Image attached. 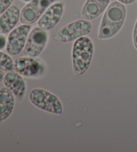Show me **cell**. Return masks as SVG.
Masks as SVG:
<instances>
[{
  "label": "cell",
  "mask_w": 137,
  "mask_h": 152,
  "mask_svg": "<svg viewBox=\"0 0 137 152\" xmlns=\"http://www.w3.org/2000/svg\"><path fill=\"white\" fill-rule=\"evenodd\" d=\"M126 18V7L120 1H113L102 18L98 31L100 39L112 38L122 27Z\"/></svg>",
  "instance_id": "obj_1"
},
{
  "label": "cell",
  "mask_w": 137,
  "mask_h": 152,
  "mask_svg": "<svg viewBox=\"0 0 137 152\" xmlns=\"http://www.w3.org/2000/svg\"><path fill=\"white\" fill-rule=\"evenodd\" d=\"M94 46L88 37L82 36L73 44L72 58L74 75L80 76L88 70L93 56Z\"/></svg>",
  "instance_id": "obj_2"
},
{
  "label": "cell",
  "mask_w": 137,
  "mask_h": 152,
  "mask_svg": "<svg viewBox=\"0 0 137 152\" xmlns=\"http://www.w3.org/2000/svg\"><path fill=\"white\" fill-rule=\"evenodd\" d=\"M29 99L34 106L44 111L62 115V104L57 96L43 88H34L29 95Z\"/></svg>",
  "instance_id": "obj_3"
},
{
  "label": "cell",
  "mask_w": 137,
  "mask_h": 152,
  "mask_svg": "<svg viewBox=\"0 0 137 152\" xmlns=\"http://www.w3.org/2000/svg\"><path fill=\"white\" fill-rule=\"evenodd\" d=\"M92 30V23L87 20H78L62 28L55 36V40L62 43L76 40L88 34Z\"/></svg>",
  "instance_id": "obj_4"
},
{
  "label": "cell",
  "mask_w": 137,
  "mask_h": 152,
  "mask_svg": "<svg viewBox=\"0 0 137 152\" xmlns=\"http://www.w3.org/2000/svg\"><path fill=\"white\" fill-rule=\"evenodd\" d=\"M14 69L20 75L26 77H41L45 72L43 62L31 56H22L15 59Z\"/></svg>",
  "instance_id": "obj_5"
},
{
  "label": "cell",
  "mask_w": 137,
  "mask_h": 152,
  "mask_svg": "<svg viewBox=\"0 0 137 152\" xmlns=\"http://www.w3.org/2000/svg\"><path fill=\"white\" fill-rule=\"evenodd\" d=\"M48 39V34L39 27L34 28L29 34L23 50L25 55L38 57L44 50Z\"/></svg>",
  "instance_id": "obj_6"
},
{
  "label": "cell",
  "mask_w": 137,
  "mask_h": 152,
  "mask_svg": "<svg viewBox=\"0 0 137 152\" xmlns=\"http://www.w3.org/2000/svg\"><path fill=\"white\" fill-rule=\"evenodd\" d=\"M31 26L23 24L14 29L7 37L6 44V51L12 56L19 54L24 48Z\"/></svg>",
  "instance_id": "obj_7"
},
{
  "label": "cell",
  "mask_w": 137,
  "mask_h": 152,
  "mask_svg": "<svg viewBox=\"0 0 137 152\" xmlns=\"http://www.w3.org/2000/svg\"><path fill=\"white\" fill-rule=\"evenodd\" d=\"M52 4L51 0H31L21 11V23L28 25L33 24L38 21Z\"/></svg>",
  "instance_id": "obj_8"
},
{
  "label": "cell",
  "mask_w": 137,
  "mask_h": 152,
  "mask_svg": "<svg viewBox=\"0 0 137 152\" xmlns=\"http://www.w3.org/2000/svg\"><path fill=\"white\" fill-rule=\"evenodd\" d=\"M64 5L62 2H58L51 5L44 12L38 21V26L46 31L50 30L60 22L64 12Z\"/></svg>",
  "instance_id": "obj_9"
},
{
  "label": "cell",
  "mask_w": 137,
  "mask_h": 152,
  "mask_svg": "<svg viewBox=\"0 0 137 152\" xmlns=\"http://www.w3.org/2000/svg\"><path fill=\"white\" fill-rule=\"evenodd\" d=\"M3 81L5 86L9 89L14 96L19 100H22L26 93V86L22 75L17 72L10 70L4 76Z\"/></svg>",
  "instance_id": "obj_10"
},
{
  "label": "cell",
  "mask_w": 137,
  "mask_h": 152,
  "mask_svg": "<svg viewBox=\"0 0 137 152\" xmlns=\"http://www.w3.org/2000/svg\"><path fill=\"white\" fill-rule=\"evenodd\" d=\"M110 0H86L81 11L84 20H93L98 18L106 9Z\"/></svg>",
  "instance_id": "obj_11"
},
{
  "label": "cell",
  "mask_w": 137,
  "mask_h": 152,
  "mask_svg": "<svg viewBox=\"0 0 137 152\" xmlns=\"http://www.w3.org/2000/svg\"><path fill=\"white\" fill-rule=\"evenodd\" d=\"M20 10L16 6H10L0 16V34H6L13 29L20 19Z\"/></svg>",
  "instance_id": "obj_12"
},
{
  "label": "cell",
  "mask_w": 137,
  "mask_h": 152,
  "mask_svg": "<svg viewBox=\"0 0 137 152\" xmlns=\"http://www.w3.org/2000/svg\"><path fill=\"white\" fill-rule=\"evenodd\" d=\"M14 95L6 86L0 88V122L12 114L14 107Z\"/></svg>",
  "instance_id": "obj_13"
},
{
  "label": "cell",
  "mask_w": 137,
  "mask_h": 152,
  "mask_svg": "<svg viewBox=\"0 0 137 152\" xmlns=\"http://www.w3.org/2000/svg\"><path fill=\"white\" fill-rule=\"evenodd\" d=\"M14 69V61L8 54L0 51V70L9 72Z\"/></svg>",
  "instance_id": "obj_14"
},
{
  "label": "cell",
  "mask_w": 137,
  "mask_h": 152,
  "mask_svg": "<svg viewBox=\"0 0 137 152\" xmlns=\"http://www.w3.org/2000/svg\"><path fill=\"white\" fill-rule=\"evenodd\" d=\"M14 0H0V15L9 8Z\"/></svg>",
  "instance_id": "obj_15"
},
{
  "label": "cell",
  "mask_w": 137,
  "mask_h": 152,
  "mask_svg": "<svg viewBox=\"0 0 137 152\" xmlns=\"http://www.w3.org/2000/svg\"><path fill=\"white\" fill-rule=\"evenodd\" d=\"M7 44V40L6 38L5 37L4 34H0V50L5 48V47H6Z\"/></svg>",
  "instance_id": "obj_16"
},
{
  "label": "cell",
  "mask_w": 137,
  "mask_h": 152,
  "mask_svg": "<svg viewBox=\"0 0 137 152\" xmlns=\"http://www.w3.org/2000/svg\"><path fill=\"white\" fill-rule=\"evenodd\" d=\"M133 42L134 45L137 50V20L135 23V26H134V32H133Z\"/></svg>",
  "instance_id": "obj_17"
},
{
  "label": "cell",
  "mask_w": 137,
  "mask_h": 152,
  "mask_svg": "<svg viewBox=\"0 0 137 152\" xmlns=\"http://www.w3.org/2000/svg\"><path fill=\"white\" fill-rule=\"evenodd\" d=\"M136 0H118V1H120V3L123 4L124 5H128L130 4L133 3V2L135 1Z\"/></svg>",
  "instance_id": "obj_18"
},
{
  "label": "cell",
  "mask_w": 137,
  "mask_h": 152,
  "mask_svg": "<svg viewBox=\"0 0 137 152\" xmlns=\"http://www.w3.org/2000/svg\"><path fill=\"white\" fill-rule=\"evenodd\" d=\"M4 73H3V72H2V70H0V83H1V81L4 80Z\"/></svg>",
  "instance_id": "obj_19"
},
{
  "label": "cell",
  "mask_w": 137,
  "mask_h": 152,
  "mask_svg": "<svg viewBox=\"0 0 137 152\" xmlns=\"http://www.w3.org/2000/svg\"><path fill=\"white\" fill-rule=\"evenodd\" d=\"M22 1L24 2H30V1H31V0H22Z\"/></svg>",
  "instance_id": "obj_20"
},
{
  "label": "cell",
  "mask_w": 137,
  "mask_h": 152,
  "mask_svg": "<svg viewBox=\"0 0 137 152\" xmlns=\"http://www.w3.org/2000/svg\"><path fill=\"white\" fill-rule=\"evenodd\" d=\"M51 1H52V3H53V2H54V1H56V0H51Z\"/></svg>",
  "instance_id": "obj_21"
}]
</instances>
